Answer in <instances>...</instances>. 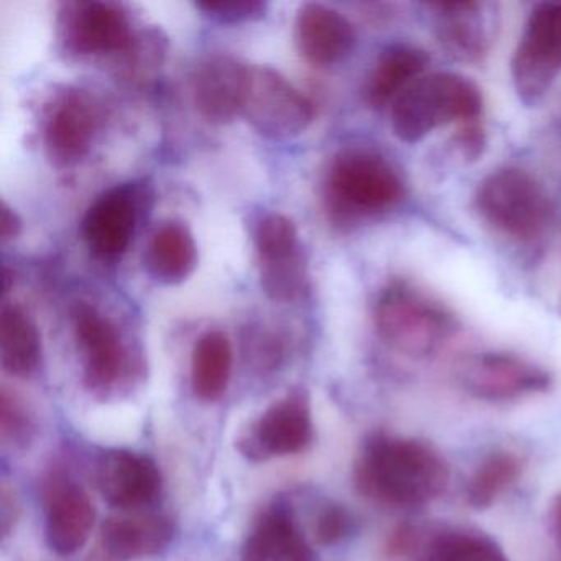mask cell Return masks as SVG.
Wrapping results in <instances>:
<instances>
[{
    "label": "cell",
    "instance_id": "ac0fdd59",
    "mask_svg": "<svg viewBox=\"0 0 561 561\" xmlns=\"http://www.w3.org/2000/svg\"><path fill=\"white\" fill-rule=\"evenodd\" d=\"M295 38L300 54L317 67L340 64L356 45L351 22L323 4H305L298 9Z\"/></svg>",
    "mask_w": 561,
    "mask_h": 561
},
{
    "label": "cell",
    "instance_id": "9a60e30c",
    "mask_svg": "<svg viewBox=\"0 0 561 561\" xmlns=\"http://www.w3.org/2000/svg\"><path fill=\"white\" fill-rule=\"evenodd\" d=\"M465 387L472 397L488 402H508L547 392L551 376L537 364L507 353L474 357L465 370Z\"/></svg>",
    "mask_w": 561,
    "mask_h": 561
},
{
    "label": "cell",
    "instance_id": "1f68e13d",
    "mask_svg": "<svg viewBox=\"0 0 561 561\" xmlns=\"http://www.w3.org/2000/svg\"><path fill=\"white\" fill-rule=\"evenodd\" d=\"M423 530L419 525L400 524L390 531L386 543V554L390 560H405V558L419 554L425 545Z\"/></svg>",
    "mask_w": 561,
    "mask_h": 561
},
{
    "label": "cell",
    "instance_id": "5b68a950",
    "mask_svg": "<svg viewBox=\"0 0 561 561\" xmlns=\"http://www.w3.org/2000/svg\"><path fill=\"white\" fill-rule=\"evenodd\" d=\"M474 206L495 231L518 242L537 241L553 219L543 186L514 167L489 173L476 190Z\"/></svg>",
    "mask_w": 561,
    "mask_h": 561
},
{
    "label": "cell",
    "instance_id": "44dd1931",
    "mask_svg": "<svg viewBox=\"0 0 561 561\" xmlns=\"http://www.w3.org/2000/svg\"><path fill=\"white\" fill-rule=\"evenodd\" d=\"M71 47L83 55L119 54L133 47L126 12L110 2H87L75 11L68 27Z\"/></svg>",
    "mask_w": 561,
    "mask_h": 561
},
{
    "label": "cell",
    "instance_id": "d4e9b609",
    "mask_svg": "<svg viewBox=\"0 0 561 561\" xmlns=\"http://www.w3.org/2000/svg\"><path fill=\"white\" fill-rule=\"evenodd\" d=\"M232 373V347L221 331H208L196 341L192 354V389L203 402L225 396Z\"/></svg>",
    "mask_w": 561,
    "mask_h": 561
},
{
    "label": "cell",
    "instance_id": "7a4b0ae2",
    "mask_svg": "<svg viewBox=\"0 0 561 561\" xmlns=\"http://www.w3.org/2000/svg\"><path fill=\"white\" fill-rule=\"evenodd\" d=\"M482 113L478 84L465 75L435 71L410 84L390 106V121L397 139L422 142L448 124L476 123Z\"/></svg>",
    "mask_w": 561,
    "mask_h": 561
},
{
    "label": "cell",
    "instance_id": "83f0119b",
    "mask_svg": "<svg viewBox=\"0 0 561 561\" xmlns=\"http://www.w3.org/2000/svg\"><path fill=\"white\" fill-rule=\"evenodd\" d=\"M0 432L5 442L27 446L35 435V423L24 403L14 393L2 390L0 396Z\"/></svg>",
    "mask_w": 561,
    "mask_h": 561
},
{
    "label": "cell",
    "instance_id": "30bf717a",
    "mask_svg": "<svg viewBox=\"0 0 561 561\" xmlns=\"http://www.w3.org/2000/svg\"><path fill=\"white\" fill-rule=\"evenodd\" d=\"M255 249L265 294L275 301L300 297L307 284V267L295 222L278 213L265 216L255 229Z\"/></svg>",
    "mask_w": 561,
    "mask_h": 561
},
{
    "label": "cell",
    "instance_id": "6da1fadb",
    "mask_svg": "<svg viewBox=\"0 0 561 561\" xmlns=\"http://www.w3.org/2000/svg\"><path fill=\"white\" fill-rule=\"evenodd\" d=\"M363 497L393 508H420L443 495L449 468L433 446L415 438L374 433L360 446L353 469Z\"/></svg>",
    "mask_w": 561,
    "mask_h": 561
},
{
    "label": "cell",
    "instance_id": "ba28073f",
    "mask_svg": "<svg viewBox=\"0 0 561 561\" xmlns=\"http://www.w3.org/2000/svg\"><path fill=\"white\" fill-rule=\"evenodd\" d=\"M242 116L264 136L291 139L307 130L314 111L311 101L278 71L251 67Z\"/></svg>",
    "mask_w": 561,
    "mask_h": 561
},
{
    "label": "cell",
    "instance_id": "2e32d148",
    "mask_svg": "<svg viewBox=\"0 0 561 561\" xmlns=\"http://www.w3.org/2000/svg\"><path fill=\"white\" fill-rule=\"evenodd\" d=\"M175 528L163 515L107 518L91 550L90 561H139L162 553L172 543Z\"/></svg>",
    "mask_w": 561,
    "mask_h": 561
},
{
    "label": "cell",
    "instance_id": "f1b7e54d",
    "mask_svg": "<svg viewBox=\"0 0 561 561\" xmlns=\"http://www.w3.org/2000/svg\"><path fill=\"white\" fill-rule=\"evenodd\" d=\"M356 528V518L344 505L327 504L314 520V537L321 545L333 547L346 541Z\"/></svg>",
    "mask_w": 561,
    "mask_h": 561
},
{
    "label": "cell",
    "instance_id": "8d00e7d4",
    "mask_svg": "<svg viewBox=\"0 0 561 561\" xmlns=\"http://www.w3.org/2000/svg\"><path fill=\"white\" fill-rule=\"evenodd\" d=\"M558 311H560V314H561V300H560V308H558Z\"/></svg>",
    "mask_w": 561,
    "mask_h": 561
},
{
    "label": "cell",
    "instance_id": "836d02e7",
    "mask_svg": "<svg viewBox=\"0 0 561 561\" xmlns=\"http://www.w3.org/2000/svg\"><path fill=\"white\" fill-rule=\"evenodd\" d=\"M19 517V504L11 489L2 488V501H0V524H2V537H8L14 528Z\"/></svg>",
    "mask_w": 561,
    "mask_h": 561
},
{
    "label": "cell",
    "instance_id": "e575fe53",
    "mask_svg": "<svg viewBox=\"0 0 561 561\" xmlns=\"http://www.w3.org/2000/svg\"><path fill=\"white\" fill-rule=\"evenodd\" d=\"M22 232V219L19 218L18 213L8 205L2 203V215H0V238H2V244L14 241L21 236Z\"/></svg>",
    "mask_w": 561,
    "mask_h": 561
},
{
    "label": "cell",
    "instance_id": "277c9868",
    "mask_svg": "<svg viewBox=\"0 0 561 561\" xmlns=\"http://www.w3.org/2000/svg\"><path fill=\"white\" fill-rule=\"evenodd\" d=\"M405 195L402 176L373 150L337 153L327 180L331 211L341 219L367 218L396 208Z\"/></svg>",
    "mask_w": 561,
    "mask_h": 561
},
{
    "label": "cell",
    "instance_id": "603a6c76",
    "mask_svg": "<svg viewBox=\"0 0 561 561\" xmlns=\"http://www.w3.org/2000/svg\"><path fill=\"white\" fill-rule=\"evenodd\" d=\"M198 249L188 226L165 222L157 229L147 248V274L162 285H180L195 272Z\"/></svg>",
    "mask_w": 561,
    "mask_h": 561
},
{
    "label": "cell",
    "instance_id": "f546056e",
    "mask_svg": "<svg viewBox=\"0 0 561 561\" xmlns=\"http://www.w3.org/2000/svg\"><path fill=\"white\" fill-rule=\"evenodd\" d=\"M196 9L206 18L219 24H241L264 18L267 4L259 0H219V2H198Z\"/></svg>",
    "mask_w": 561,
    "mask_h": 561
},
{
    "label": "cell",
    "instance_id": "4316f807",
    "mask_svg": "<svg viewBox=\"0 0 561 561\" xmlns=\"http://www.w3.org/2000/svg\"><path fill=\"white\" fill-rule=\"evenodd\" d=\"M524 459L514 451L501 449L482 459L466 485V501L472 508L491 507L512 488L524 472Z\"/></svg>",
    "mask_w": 561,
    "mask_h": 561
},
{
    "label": "cell",
    "instance_id": "52a82bcc",
    "mask_svg": "<svg viewBox=\"0 0 561 561\" xmlns=\"http://www.w3.org/2000/svg\"><path fill=\"white\" fill-rule=\"evenodd\" d=\"M313 435L310 397L307 390L297 389L275 400L242 428L236 449L249 461L264 462L304 451Z\"/></svg>",
    "mask_w": 561,
    "mask_h": 561
},
{
    "label": "cell",
    "instance_id": "4dcf8cb0",
    "mask_svg": "<svg viewBox=\"0 0 561 561\" xmlns=\"http://www.w3.org/2000/svg\"><path fill=\"white\" fill-rule=\"evenodd\" d=\"M449 146L459 162L469 165V163L478 162L481 159L485 146H488V137L478 123L461 124Z\"/></svg>",
    "mask_w": 561,
    "mask_h": 561
},
{
    "label": "cell",
    "instance_id": "8992f818",
    "mask_svg": "<svg viewBox=\"0 0 561 561\" xmlns=\"http://www.w3.org/2000/svg\"><path fill=\"white\" fill-rule=\"evenodd\" d=\"M515 94L525 107L543 101L561 75V2L538 4L528 15L511 64Z\"/></svg>",
    "mask_w": 561,
    "mask_h": 561
},
{
    "label": "cell",
    "instance_id": "ffe728a7",
    "mask_svg": "<svg viewBox=\"0 0 561 561\" xmlns=\"http://www.w3.org/2000/svg\"><path fill=\"white\" fill-rule=\"evenodd\" d=\"M249 67L231 57H213L202 65L195 81L199 113L213 124H228L242 114Z\"/></svg>",
    "mask_w": 561,
    "mask_h": 561
},
{
    "label": "cell",
    "instance_id": "d6a6232c",
    "mask_svg": "<svg viewBox=\"0 0 561 561\" xmlns=\"http://www.w3.org/2000/svg\"><path fill=\"white\" fill-rule=\"evenodd\" d=\"M248 347L249 356L262 369H274L284 354L280 341L271 333H251Z\"/></svg>",
    "mask_w": 561,
    "mask_h": 561
},
{
    "label": "cell",
    "instance_id": "e0dca14e",
    "mask_svg": "<svg viewBox=\"0 0 561 561\" xmlns=\"http://www.w3.org/2000/svg\"><path fill=\"white\" fill-rule=\"evenodd\" d=\"M96 127L98 113L93 101L81 91L64 94L45 124L44 142L48 159L58 167L80 162L90 150Z\"/></svg>",
    "mask_w": 561,
    "mask_h": 561
},
{
    "label": "cell",
    "instance_id": "8fae6325",
    "mask_svg": "<svg viewBox=\"0 0 561 561\" xmlns=\"http://www.w3.org/2000/svg\"><path fill=\"white\" fill-rule=\"evenodd\" d=\"M101 497L123 512H140L159 502L162 472L152 458L130 449H107L94 466Z\"/></svg>",
    "mask_w": 561,
    "mask_h": 561
},
{
    "label": "cell",
    "instance_id": "5bb4252c",
    "mask_svg": "<svg viewBox=\"0 0 561 561\" xmlns=\"http://www.w3.org/2000/svg\"><path fill=\"white\" fill-rule=\"evenodd\" d=\"M142 198L136 185L116 186L90 206L84 216L83 236L94 257L116 262L126 254L139 222Z\"/></svg>",
    "mask_w": 561,
    "mask_h": 561
},
{
    "label": "cell",
    "instance_id": "7402d4cb",
    "mask_svg": "<svg viewBox=\"0 0 561 561\" xmlns=\"http://www.w3.org/2000/svg\"><path fill=\"white\" fill-rule=\"evenodd\" d=\"M430 55L410 44L390 45L380 54L367 78L364 96L374 110L392 106L393 101L425 75Z\"/></svg>",
    "mask_w": 561,
    "mask_h": 561
},
{
    "label": "cell",
    "instance_id": "d590c367",
    "mask_svg": "<svg viewBox=\"0 0 561 561\" xmlns=\"http://www.w3.org/2000/svg\"><path fill=\"white\" fill-rule=\"evenodd\" d=\"M551 531H553L558 547L561 548V492L551 505Z\"/></svg>",
    "mask_w": 561,
    "mask_h": 561
},
{
    "label": "cell",
    "instance_id": "7c38bea8",
    "mask_svg": "<svg viewBox=\"0 0 561 561\" xmlns=\"http://www.w3.org/2000/svg\"><path fill=\"white\" fill-rule=\"evenodd\" d=\"M433 34L443 50L458 61L478 64L494 44L495 5L485 2H442L426 5Z\"/></svg>",
    "mask_w": 561,
    "mask_h": 561
},
{
    "label": "cell",
    "instance_id": "3957f363",
    "mask_svg": "<svg viewBox=\"0 0 561 561\" xmlns=\"http://www.w3.org/2000/svg\"><path fill=\"white\" fill-rule=\"evenodd\" d=\"M374 320L383 343L412 359L435 356L458 330L445 305L405 282H396L380 294Z\"/></svg>",
    "mask_w": 561,
    "mask_h": 561
},
{
    "label": "cell",
    "instance_id": "cb8c5ba5",
    "mask_svg": "<svg viewBox=\"0 0 561 561\" xmlns=\"http://www.w3.org/2000/svg\"><path fill=\"white\" fill-rule=\"evenodd\" d=\"M42 363V340L22 308L5 305L0 314V364L9 376H34Z\"/></svg>",
    "mask_w": 561,
    "mask_h": 561
},
{
    "label": "cell",
    "instance_id": "484cf974",
    "mask_svg": "<svg viewBox=\"0 0 561 561\" xmlns=\"http://www.w3.org/2000/svg\"><path fill=\"white\" fill-rule=\"evenodd\" d=\"M420 561H508L501 545L472 528H443L426 538Z\"/></svg>",
    "mask_w": 561,
    "mask_h": 561
},
{
    "label": "cell",
    "instance_id": "4fadbf2b",
    "mask_svg": "<svg viewBox=\"0 0 561 561\" xmlns=\"http://www.w3.org/2000/svg\"><path fill=\"white\" fill-rule=\"evenodd\" d=\"M45 505V538L61 557H70L90 540L94 527L93 502L68 476L54 472L42 488Z\"/></svg>",
    "mask_w": 561,
    "mask_h": 561
},
{
    "label": "cell",
    "instance_id": "d6986e66",
    "mask_svg": "<svg viewBox=\"0 0 561 561\" xmlns=\"http://www.w3.org/2000/svg\"><path fill=\"white\" fill-rule=\"evenodd\" d=\"M241 561H318V558L290 508L274 504L252 525Z\"/></svg>",
    "mask_w": 561,
    "mask_h": 561
},
{
    "label": "cell",
    "instance_id": "9c48e42d",
    "mask_svg": "<svg viewBox=\"0 0 561 561\" xmlns=\"http://www.w3.org/2000/svg\"><path fill=\"white\" fill-rule=\"evenodd\" d=\"M73 330L83 354V380L96 396L116 392L133 374V354L116 324L103 313L80 304L73 311Z\"/></svg>",
    "mask_w": 561,
    "mask_h": 561
}]
</instances>
